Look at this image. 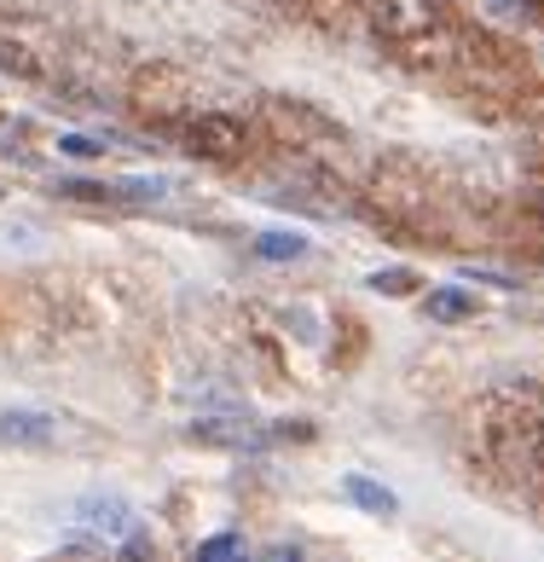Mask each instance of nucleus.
<instances>
[{"instance_id":"4","label":"nucleus","mask_w":544,"mask_h":562,"mask_svg":"<svg viewBox=\"0 0 544 562\" xmlns=\"http://www.w3.org/2000/svg\"><path fill=\"white\" fill-rule=\"evenodd\" d=\"M423 314H429L434 325H464V319L480 314V302L469 296V290L446 284V290H429V296H423Z\"/></svg>"},{"instance_id":"8","label":"nucleus","mask_w":544,"mask_h":562,"mask_svg":"<svg viewBox=\"0 0 544 562\" xmlns=\"http://www.w3.org/2000/svg\"><path fill=\"white\" fill-rule=\"evenodd\" d=\"M256 256L261 261H302L307 256V238L302 233H261L256 238Z\"/></svg>"},{"instance_id":"11","label":"nucleus","mask_w":544,"mask_h":562,"mask_svg":"<svg viewBox=\"0 0 544 562\" xmlns=\"http://www.w3.org/2000/svg\"><path fill=\"white\" fill-rule=\"evenodd\" d=\"M371 290H376V296H411L417 273H406V267H388V273H371Z\"/></svg>"},{"instance_id":"10","label":"nucleus","mask_w":544,"mask_h":562,"mask_svg":"<svg viewBox=\"0 0 544 562\" xmlns=\"http://www.w3.org/2000/svg\"><path fill=\"white\" fill-rule=\"evenodd\" d=\"M0 76H35V53L0 35Z\"/></svg>"},{"instance_id":"15","label":"nucleus","mask_w":544,"mask_h":562,"mask_svg":"<svg viewBox=\"0 0 544 562\" xmlns=\"http://www.w3.org/2000/svg\"><path fill=\"white\" fill-rule=\"evenodd\" d=\"M533 464H539V475H544V418H539V429H533Z\"/></svg>"},{"instance_id":"14","label":"nucleus","mask_w":544,"mask_h":562,"mask_svg":"<svg viewBox=\"0 0 544 562\" xmlns=\"http://www.w3.org/2000/svg\"><path fill=\"white\" fill-rule=\"evenodd\" d=\"M261 562H302V551L296 546H272V551H261Z\"/></svg>"},{"instance_id":"16","label":"nucleus","mask_w":544,"mask_h":562,"mask_svg":"<svg viewBox=\"0 0 544 562\" xmlns=\"http://www.w3.org/2000/svg\"><path fill=\"white\" fill-rule=\"evenodd\" d=\"M47 562H99L93 551H58V557H47Z\"/></svg>"},{"instance_id":"18","label":"nucleus","mask_w":544,"mask_h":562,"mask_svg":"<svg viewBox=\"0 0 544 562\" xmlns=\"http://www.w3.org/2000/svg\"><path fill=\"white\" fill-rule=\"evenodd\" d=\"M492 7H521V0H492Z\"/></svg>"},{"instance_id":"6","label":"nucleus","mask_w":544,"mask_h":562,"mask_svg":"<svg viewBox=\"0 0 544 562\" xmlns=\"http://www.w3.org/2000/svg\"><path fill=\"white\" fill-rule=\"evenodd\" d=\"M185 435H192L197 447H249V441H256L243 418H197Z\"/></svg>"},{"instance_id":"12","label":"nucleus","mask_w":544,"mask_h":562,"mask_svg":"<svg viewBox=\"0 0 544 562\" xmlns=\"http://www.w3.org/2000/svg\"><path fill=\"white\" fill-rule=\"evenodd\" d=\"M116 562H157V551H151V539H145L139 528L122 539V551H116Z\"/></svg>"},{"instance_id":"1","label":"nucleus","mask_w":544,"mask_h":562,"mask_svg":"<svg viewBox=\"0 0 544 562\" xmlns=\"http://www.w3.org/2000/svg\"><path fill=\"white\" fill-rule=\"evenodd\" d=\"M243 145H249V134H243V122H238V116L203 111V116L185 122V151H192V157H208V162H238V157H243Z\"/></svg>"},{"instance_id":"17","label":"nucleus","mask_w":544,"mask_h":562,"mask_svg":"<svg viewBox=\"0 0 544 562\" xmlns=\"http://www.w3.org/2000/svg\"><path fill=\"white\" fill-rule=\"evenodd\" d=\"M533 215H539V221H544V192H539V198H533Z\"/></svg>"},{"instance_id":"2","label":"nucleus","mask_w":544,"mask_h":562,"mask_svg":"<svg viewBox=\"0 0 544 562\" xmlns=\"http://www.w3.org/2000/svg\"><path fill=\"white\" fill-rule=\"evenodd\" d=\"M371 24L388 41H423L441 30V7L434 0H371Z\"/></svg>"},{"instance_id":"9","label":"nucleus","mask_w":544,"mask_h":562,"mask_svg":"<svg viewBox=\"0 0 544 562\" xmlns=\"http://www.w3.org/2000/svg\"><path fill=\"white\" fill-rule=\"evenodd\" d=\"M192 562H249V551H243L238 533H215V539H203V546L192 551Z\"/></svg>"},{"instance_id":"7","label":"nucleus","mask_w":544,"mask_h":562,"mask_svg":"<svg viewBox=\"0 0 544 562\" xmlns=\"http://www.w3.org/2000/svg\"><path fill=\"white\" fill-rule=\"evenodd\" d=\"M342 493H348L365 516H394V510H400V498H394L383 482H371V475H342Z\"/></svg>"},{"instance_id":"3","label":"nucleus","mask_w":544,"mask_h":562,"mask_svg":"<svg viewBox=\"0 0 544 562\" xmlns=\"http://www.w3.org/2000/svg\"><path fill=\"white\" fill-rule=\"evenodd\" d=\"M76 522L88 528V533H99V539H128V533L139 528V516H134L128 498L93 493V498H81V505H76Z\"/></svg>"},{"instance_id":"5","label":"nucleus","mask_w":544,"mask_h":562,"mask_svg":"<svg viewBox=\"0 0 544 562\" xmlns=\"http://www.w3.org/2000/svg\"><path fill=\"white\" fill-rule=\"evenodd\" d=\"M0 435L18 441V447H47L58 429H53L47 412H0Z\"/></svg>"},{"instance_id":"13","label":"nucleus","mask_w":544,"mask_h":562,"mask_svg":"<svg viewBox=\"0 0 544 562\" xmlns=\"http://www.w3.org/2000/svg\"><path fill=\"white\" fill-rule=\"evenodd\" d=\"M58 151H70V157H99V139H81V134H65V139H58Z\"/></svg>"}]
</instances>
